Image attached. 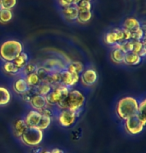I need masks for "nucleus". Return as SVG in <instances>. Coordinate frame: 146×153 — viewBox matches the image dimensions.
<instances>
[{
    "mask_svg": "<svg viewBox=\"0 0 146 153\" xmlns=\"http://www.w3.org/2000/svg\"><path fill=\"white\" fill-rule=\"evenodd\" d=\"M44 133L37 127H28L25 132L20 137L21 142L26 146L34 147L39 145L43 141Z\"/></svg>",
    "mask_w": 146,
    "mask_h": 153,
    "instance_id": "4",
    "label": "nucleus"
},
{
    "mask_svg": "<svg viewBox=\"0 0 146 153\" xmlns=\"http://www.w3.org/2000/svg\"><path fill=\"white\" fill-rule=\"evenodd\" d=\"M28 104L31 106V108L37 111H41L42 109L49 107L47 104V101L45 96L42 95L34 93L33 95H31L30 98L28 99Z\"/></svg>",
    "mask_w": 146,
    "mask_h": 153,
    "instance_id": "14",
    "label": "nucleus"
},
{
    "mask_svg": "<svg viewBox=\"0 0 146 153\" xmlns=\"http://www.w3.org/2000/svg\"><path fill=\"white\" fill-rule=\"evenodd\" d=\"M52 90V86L48 83L40 82L36 87H34V91L36 94L42 95V96H46L47 94H49V92Z\"/></svg>",
    "mask_w": 146,
    "mask_h": 153,
    "instance_id": "27",
    "label": "nucleus"
},
{
    "mask_svg": "<svg viewBox=\"0 0 146 153\" xmlns=\"http://www.w3.org/2000/svg\"><path fill=\"white\" fill-rule=\"evenodd\" d=\"M65 70L69 71L70 73L80 75L82 73V71L84 70V65L80 61H70V62H67Z\"/></svg>",
    "mask_w": 146,
    "mask_h": 153,
    "instance_id": "22",
    "label": "nucleus"
},
{
    "mask_svg": "<svg viewBox=\"0 0 146 153\" xmlns=\"http://www.w3.org/2000/svg\"><path fill=\"white\" fill-rule=\"evenodd\" d=\"M2 9L13 10V8L17 5V0H0Z\"/></svg>",
    "mask_w": 146,
    "mask_h": 153,
    "instance_id": "33",
    "label": "nucleus"
},
{
    "mask_svg": "<svg viewBox=\"0 0 146 153\" xmlns=\"http://www.w3.org/2000/svg\"><path fill=\"white\" fill-rule=\"evenodd\" d=\"M56 5L58 7V9H61V8H65L68 7L70 5H74L72 0H55Z\"/></svg>",
    "mask_w": 146,
    "mask_h": 153,
    "instance_id": "34",
    "label": "nucleus"
},
{
    "mask_svg": "<svg viewBox=\"0 0 146 153\" xmlns=\"http://www.w3.org/2000/svg\"><path fill=\"white\" fill-rule=\"evenodd\" d=\"M67 63L64 60L58 58V57H52L44 60L42 63V67L49 73L51 72H61L62 70H65Z\"/></svg>",
    "mask_w": 146,
    "mask_h": 153,
    "instance_id": "10",
    "label": "nucleus"
},
{
    "mask_svg": "<svg viewBox=\"0 0 146 153\" xmlns=\"http://www.w3.org/2000/svg\"><path fill=\"white\" fill-rule=\"evenodd\" d=\"M70 89L67 88L66 86H63L62 84H58L56 86H53L52 90L49 92V94H47L45 98H46L48 106H53L57 105L63 98L66 96L69 92Z\"/></svg>",
    "mask_w": 146,
    "mask_h": 153,
    "instance_id": "5",
    "label": "nucleus"
},
{
    "mask_svg": "<svg viewBox=\"0 0 146 153\" xmlns=\"http://www.w3.org/2000/svg\"><path fill=\"white\" fill-rule=\"evenodd\" d=\"M138 110V99L133 96H124L117 101L115 114L121 120L135 116Z\"/></svg>",
    "mask_w": 146,
    "mask_h": 153,
    "instance_id": "2",
    "label": "nucleus"
},
{
    "mask_svg": "<svg viewBox=\"0 0 146 153\" xmlns=\"http://www.w3.org/2000/svg\"><path fill=\"white\" fill-rule=\"evenodd\" d=\"M36 69H37V65L36 64H34V63H32V62H28L27 64L25 65L23 68H22L20 75H22V76H25V75H27V74H30V73H33V72H36Z\"/></svg>",
    "mask_w": 146,
    "mask_h": 153,
    "instance_id": "32",
    "label": "nucleus"
},
{
    "mask_svg": "<svg viewBox=\"0 0 146 153\" xmlns=\"http://www.w3.org/2000/svg\"><path fill=\"white\" fill-rule=\"evenodd\" d=\"M23 51L24 45L19 40L5 39L0 43V60L2 62H12Z\"/></svg>",
    "mask_w": 146,
    "mask_h": 153,
    "instance_id": "3",
    "label": "nucleus"
},
{
    "mask_svg": "<svg viewBox=\"0 0 146 153\" xmlns=\"http://www.w3.org/2000/svg\"><path fill=\"white\" fill-rule=\"evenodd\" d=\"M27 128L28 127L23 118H17V119L14 120L12 124H11V130H12L13 135L16 138H19V139Z\"/></svg>",
    "mask_w": 146,
    "mask_h": 153,
    "instance_id": "15",
    "label": "nucleus"
},
{
    "mask_svg": "<svg viewBox=\"0 0 146 153\" xmlns=\"http://www.w3.org/2000/svg\"><path fill=\"white\" fill-rule=\"evenodd\" d=\"M124 41L123 29L120 27H112L108 29L103 35V42L108 46H113L117 43Z\"/></svg>",
    "mask_w": 146,
    "mask_h": 153,
    "instance_id": "7",
    "label": "nucleus"
},
{
    "mask_svg": "<svg viewBox=\"0 0 146 153\" xmlns=\"http://www.w3.org/2000/svg\"><path fill=\"white\" fill-rule=\"evenodd\" d=\"M11 93L10 90L3 85H0V107L7 106L11 102Z\"/></svg>",
    "mask_w": 146,
    "mask_h": 153,
    "instance_id": "19",
    "label": "nucleus"
},
{
    "mask_svg": "<svg viewBox=\"0 0 146 153\" xmlns=\"http://www.w3.org/2000/svg\"><path fill=\"white\" fill-rule=\"evenodd\" d=\"M60 16L62 19L67 23H76L77 15H78V9H77L76 5H70L68 7L61 8L58 9Z\"/></svg>",
    "mask_w": 146,
    "mask_h": 153,
    "instance_id": "12",
    "label": "nucleus"
},
{
    "mask_svg": "<svg viewBox=\"0 0 146 153\" xmlns=\"http://www.w3.org/2000/svg\"><path fill=\"white\" fill-rule=\"evenodd\" d=\"M92 11H83V12H78L77 15L76 23L79 25H85L88 24L90 22V20L92 19Z\"/></svg>",
    "mask_w": 146,
    "mask_h": 153,
    "instance_id": "24",
    "label": "nucleus"
},
{
    "mask_svg": "<svg viewBox=\"0 0 146 153\" xmlns=\"http://www.w3.org/2000/svg\"><path fill=\"white\" fill-rule=\"evenodd\" d=\"M79 82V75L70 73L67 70H62L60 72V84L66 86L67 88L71 89Z\"/></svg>",
    "mask_w": 146,
    "mask_h": 153,
    "instance_id": "11",
    "label": "nucleus"
},
{
    "mask_svg": "<svg viewBox=\"0 0 146 153\" xmlns=\"http://www.w3.org/2000/svg\"><path fill=\"white\" fill-rule=\"evenodd\" d=\"M12 62L14 63V65H15L17 68L20 69V70H22V68L29 62V55H28V53L23 51V52L20 53Z\"/></svg>",
    "mask_w": 146,
    "mask_h": 153,
    "instance_id": "23",
    "label": "nucleus"
},
{
    "mask_svg": "<svg viewBox=\"0 0 146 153\" xmlns=\"http://www.w3.org/2000/svg\"><path fill=\"white\" fill-rule=\"evenodd\" d=\"M78 12H83V11H91L92 9V3L87 0H81L78 4L76 5Z\"/></svg>",
    "mask_w": 146,
    "mask_h": 153,
    "instance_id": "31",
    "label": "nucleus"
},
{
    "mask_svg": "<svg viewBox=\"0 0 146 153\" xmlns=\"http://www.w3.org/2000/svg\"><path fill=\"white\" fill-rule=\"evenodd\" d=\"M12 90L15 92L16 94H19V95H25L29 92L30 88H29V86L27 85V83L22 75H18V76H16L15 79L13 80Z\"/></svg>",
    "mask_w": 146,
    "mask_h": 153,
    "instance_id": "13",
    "label": "nucleus"
},
{
    "mask_svg": "<svg viewBox=\"0 0 146 153\" xmlns=\"http://www.w3.org/2000/svg\"><path fill=\"white\" fill-rule=\"evenodd\" d=\"M14 16L13 10H7V9H1L0 10V24L5 25L12 21Z\"/></svg>",
    "mask_w": 146,
    "mask_h": 153,
    "instance_id": "26",
    "label": "nucleus"
},
{
    "mask_svg": "<svg viewBox=\"0 0 146 153\" xmlns=\"http://www.w3.org/2000/svg\"><path fill=\"white\" fill-rule=\"evenodd\" d=\"M72 1H73V4L74 5H77L80 1H81V0H72Z\"/></svg>",
    "mask_w": 146,
    "mask_h": 153,
    "instance_id": "37",
    "label": "nucleus"
},
{
    "mask_svg": "<svg viewBox=\"0 0 146 153\" xmlns=\"http://www.w3.org/2000/svg\"><path fill=\"white\" fill-rule=\"evenodd\" d=\"M142 61V58L138 56L137 54H134L132 52L126 53L124 55V60H123V65L126 66H136L140 64Z\"/></svg>",
    "mask_w": 146,
    "mask_h": 153,
    "instance_id": "20",
    "label": "nucleus"
},
{
    "mask_svg": "<svg viewBox=\"0 0 146 153\" xmlns=\"http://www.w3.org/2000/svg\"><path fill=\"white\" fill-rule=\"evenodd\" d=\"M144 126L145 125L137 118L136 115L124 120V124H123V128H124L125 132L129 135L140 134L144 129Z\"/></svg>",
    "mask_w": 146,
    "mask_h": 153,
    "instance_id": "9",
    "label": "nucleus"
},
{
    "mask_svg": "<svg viewBox=\"0 0 146 153\" xmlns=\"http://www.w3.org/2000/svg\"><path fill=\"white\" fill-rule=\"evenodd\" d=\"M51 122H52V117L46 116V115H42L41 118H40L38 125H37V128L40 129L41 131H44L50 126Z\"/></svg>",
    "mask_w": 146,
    "mask_h": 153,
    "instance_id": "29",
    "label": "nucleus"
},
{
    "mask_svg": "<svg viewBox=\"0 0 146 153\" xmlns=\"http://www.w3.org/2000/svg\"><path fill=\"white\" fill-rule=\"evenodd\" d=\"M23 77H24L25 81H26L27 85L29 86L30 89L36 87V86L40 83V79H39L38 75L36 74V72H33V73L27 74V75H25V76H23Z\"/></svg>",
    "mask_w": 146,
    "mask_h": 153,
    "instance_id": "28",
    "label": "nucleus"
},
{
    "mask_svg": "<svg viewBox=\"0 0 146 153\" xmlns=\"http://www.w3.org/2000/svg\"><path fill=\"white\" fill-rule=\"evenodd\" d=\"M50 153H64L63 150L59 149V148H53L50 150Z\"/></svg>",
    "mask_w": 146,
    "mask_h": 153,
    "instance_id": "35",
    "label": "nucleus"
},
{
    "mask_svg": "<svg viewBox=\"0 0 146 153\" xmlns=\"http://www.w3.org/2000/svg\"><path fill=\"white\" fill-rule=\"evenodd\" d=\"M87 1H90V2H91V1H92V0H87Z\"/></svg>",
    "mask_w": 146,
    "mask_h": 153,
    "instance_id": "39",
    "label": "nucleus"
},
{
    "mask_svg": "<svg viewBox=\"0 0 146 153\" xmlns=\"http://www.w3.org/2000/svg\"><path fill=\"white\" fill-rule=\"evenodd\" d=\"M2 9V6H1V2H0V10Z\"/></svg>",
    "mask_w": 146,
    "mask_h": 153,
    "instance_id": "38",
    "label": "nucleus"
},
{
    "mask_svg": "<svg viewBox=\"0 0 146 153\" xmlns=\"http://www.w3.org/2000/svg\"><path fill=\"white\" fill-rule=\"evenodd\" d=\"M39 153H50V150H46V149H43V150H40Z\"/></svg>",
    "mask_w": 146,
    "mask_h": 153,
    "instance_id": "36",
    "label": "nucleus"
},
{
    "mask_svg": "<svg viewBox=\"0 0 146 153\" xmlns=\"http://www.w3.org/2000/svg\"><path fill=\"white\" fill-rule=\"evenodd\" d=\"M1 70L5 75L11 77H16L21 73V70L17 68L13 62H2Z\"/></svg>",
    "mask_w": 146,
    "mask_h": 153,
    "instance_id": "18",
    "label": "nucleus"
},
{
    "mask_svg": "<svg viewBox=\"0 0 146 153\" xmlns=\"http://www.w3.org/2000/svg\"><path fill=\"white\" fill-rule=\"evenodd\" d=\"M98 80V73L93 67L84 68L82 73L79 75V81L85 88H89L95 84Z\"/></svg>",
    "mask_w": 146,
    "mask_h": 153,
    "instance_id": "8",
    "label": "nucleus"
},
{
    "mask_svg": "<svg viewBox=\"0 0 146 153\" xmlns=\"http://www.w3.org/2000/svg\"><path fill=\"white\" fill-rule=\"evenodd\" d=\"M131 32V40L132 41H141V40L144 39V30H143L142 27L137 28V29L130 31Z\"/></svg>",
    "mask_w": 146,
    "mask_h": 153,
    "instance_id": "30",
    "label": "nucleus"
},
{
    "mask_svg": "<svg viewBox=\"0 0 146 153\" xmlns=\"http://www.w3.org/2000/svg\"><path fill=\"white\" fill-rule=\"evenodd\" d=\"M85 101L86 98L81 91L78 89H70L68 94L56 105V107L58 108V110L82 112Z\"/></svg>",
    "mask_w": 146,
    "mask_h": 153,
    "instance_id": "1",
    "label": "nucleus"
},
{
    "mask_svg": "<svg viewBox=\"0 0 146 153\" xmlns=\"http://www.w3.org/2000/svg\"><path fill=\"white\" fill-rule=\"evenodd\" d=\"M81 112H72L69 110H59L56 114V120L58 124L63 128H70L76 123L77 118Z\"/></svg>",
    "mask_w": 146,
    "mask_h": 153,
    "instance_id": "6",
    "label": "nucleus"
},
{
    "mask_svg": "<svg viewBox=\"0 0 146 153\" xmlns=\"http://www.w3.org/2000/svg\"><path fill=\"white\" fill-rule=\"evenodd\" d=\"M42 114L39 111L31 109L26 113V115L23 117V119L26 123L27 127H37L38 125L40 118H41Z\"/></svg>",
    "mask_w": 146,
    "mask_h": 153,
    "instance_id": "16",
    "label": "nucleus"
},
{
    "mask_svg": "<svg viewBox=\"0 0 146 153\" xmlns=\"http://www.w3.org/2000/svg\"><path fill=\"white\" fill-rule=\"evenodd\" d=\"M124 55L125 54L122 52L119 49L112 48L109 53V58L111 62L114 63L115 65H121L123 64V60H124Z\"/></svg>",
    "mask_w": 146,
    "mask_h": 153,
    "instance_id": "21",
    "label": "nucleus"
},
{
    "mask_svg": "<svg viewBox=\"0 0 146 153\" xmlns=\"http://www.w3.org/2000/svg\"><path fill=\"white\" fill-rule=\"evenodd\" d=\"M141 27V24H140V21L137 18L133 16H129L126 17L123 21L121 22V25H120V28L128 31H133L137 29V28Z\"/></svg>",
    "mask_w": 146,
    "mask_h": 153,
    "instance_id": "17",
    "label": "nucleus"
},
{
    "mask_svg": "<svg viewBox=\"0 0 146 153\" xmlns=\"http://www.w3.org/2000/svg\"><path fill=\"white\" fill-rule=\"evenodd\" d=\"M145 107H146V99L145 98H142L141 100H138V110H137L136 116L143 124H144V125L146 124Z\"/></svg>",
    "mask_w": 146,
    "mask_h": 153,
    "instance_id": "25",
    "label": "nucleus"
}]
</instances>
